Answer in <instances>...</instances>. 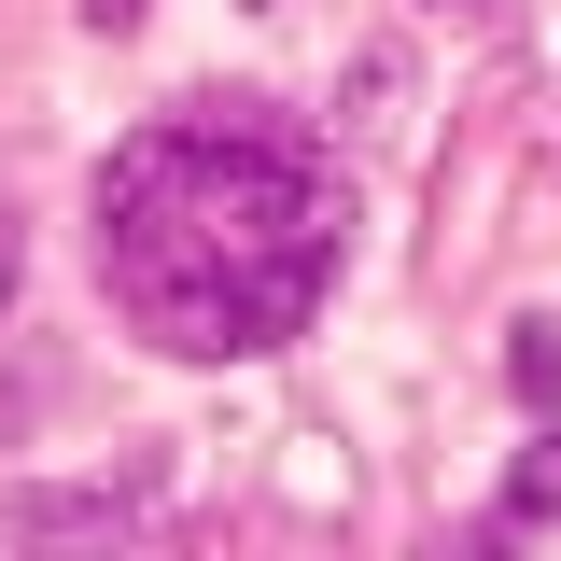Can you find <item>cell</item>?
<instances>
[{
    "label": "cell",
    "instance_id": "cell-7",
    "mask_svg": "<svg viewBox=\"0 0 561 561\" xmlns=\"http://www.w3.org/2000/svg\"><path fill=\"white\" fill-rule=\"evenodd\" d=\"M70 14H84V28H140L154 0H70Z\"/></svg>",
    "mask_w": 561,
    "mask_h": 561
},
{
    "label": "cell",
    "instance_id": "cell-2",
    "mask_svg": "<svg viewBox=\"0 0 561 561\" xmlns=\"http://www.w3.org/2000/svg\"><path fill=\"white\" fill-rule=\"evenodd\" d=\"M169 505V463H113V478H14L0 491V519L28 534V548H57V534H140Z\"/></svg>",
    "mask_w": 561,
    "mask_h": 561
},
{
    "label": "cell",
    "instance_id": "cell-1",
    "mask_svg": "<svg viewBox=\"0 0 561 561\" xmlns=\"http://www.w3.org/2000/svg\"><path fill=\"white\" fill-rule=\"evenodd\" d=\"M337 267H351V183L267 99H197L99 154V280L183 365L309 337Z\"/></svg>",
    "mask_w": 561,
    "mask_h": 561
},
{
    "label": "cell",
    "instance_id": "cell-3",
    "mask_svg": "<svg viewBox=\"0 0 561 561\" xmlns=\"http://www.w3.org/2000/svg\"><path fill=\"white\" fill-rule=\"evenodd\" d=\"M393 99H408V57H393V43H365V57H351V140L393 127Z\"/></svg>",
    "mask_w": 561,
    "mask_h": 561
},
{
    "label": "cell",
    "instance_id": "cell-6",
    "mask_svg": "<svg viewBox=\"0 0 561 561\" xmlns=\"http://www.w3.org/2000/svg\"><path fill=\"white\" fill-rule=\"evenodd\" d=\"M14 280H28V239H14V210H0V309H14Z\"/></svg>",
    "mask_w": 561,
    "mask_h": 561
},
{
    "label": "cell",
    "instance_id": "cell-5",
    "mask_svg": "<svg viewBox=\"0 0 561 561\" xmlns=\"http://www.w3.org/2000/svg\"><path fill=\"white\" fill-rule=\"evenodd\" d=\"M505 379H519L534 408H548V393H561V337H548V323H519V351H505Z\"/></svg>",
    "mask_w": 561,
    "mask_h": 561
},
{
    "label": "cell",
    "instance_id": "cell-4",
    "mask_svg": "<svg viewBox=\"0 0 561 561\" xmlns=\"http://www.w3.org/2000/svg\"><path fill=\"white\" fill-rule=\"evenodd\" d=\"M505 519H561V421L519 449V463H505Z\"/></svg>",
    "mask_w": 561,
    "mask_h": 561
},
{
    "label": "cell",
    "instance_id": "cell-8",
    "mask_svg": "<svg viewBox=\"0 0 561 561\" xmlns=\"http://www.w3.org/2000/svg\"><path fill=\"white\" fill-rule=\"evenodd\" d=\"M435 14H463V0H435Z\"/></svg>",
    "mask_w": 561,
    "mask_h": 561
}]
</instances>
